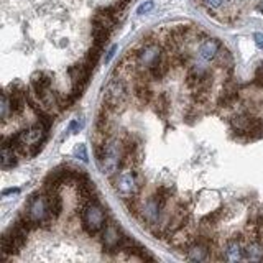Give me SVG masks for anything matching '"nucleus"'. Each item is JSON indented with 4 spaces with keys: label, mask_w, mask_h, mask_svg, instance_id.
<instances>
[{
    "label": "nucleus",
    "mask_w": 263,
    "mask_h": 263,
    "mask_svg": "<svg viewBox=\"0 0 263 263\" xmlns=\"http://www.w3.org/2000/svg\"><path fill=\"white\" fill-rule=\"evenodd\" d=\"M125 158V143L117 137H110L104 140L97 152V163L100 166V171L105 176L117 175L119 168L124 165Z\"/></svg>",
    "instance_id": "nucleus-1"
},
{
    "label": "nucleus",
    "mask_w": 263,
    "mask_h": 263,
    "mask_svg": "<svg viewBox=\"0 0 263 263\" xmlns=\"http://www.w3.org/2000/svg\"><path fill=\"white\" fill-rule=\"evenodd\" d=\"M25 219L30 224V227H38L41 224H49L51 212H49L48 194H36L28 201L25 209Z\"/></svg>",
    "instance_id": "nucleus-2"
},
{
    "label": "nucleus",
    "mask_w": 263,
    "mask_h": 263,
    "mask_svg": "<svg viewBox=\"0 0 263 263\" xmlns=\"http://www.w3.org/2000/svg\"><path fill=\"white\" fill-rule=\"evenodd\" d=\"M166 199L168 198L165 194V189H160V191H156L155 196H150V198L142 204L140 212H142L143 221L147 222L150 227L158 226L160 224L161 212H163V209H165Z\"/></svg>",
    "instance_id": "nucleus-3"
},
{
    "label": "nucleus",
    "mask_w": 263,
    "mask_h": 263,
    "mask_svg": "<svg viewBox=\"0 0 263 263\" xmlns=\"http://www.w3.org/2000/svg\"><path fill=\"white\" fill-rule=\"evenodd\" d=\"M81 221H82L84 231H86L87 234H91V236H94V234L104 231L107 217H105V212L99 204L89 203L87 206H84Z\"/></svg>",
    "instance_id": "nucleus-4"
},
{
    "label": "nucleus",
    "mask_w": 263,
    "mask_h": 263,
    "mask_svg": "<svg viewBox=\"0 0 263 263\" xmlns=\"http://www.w3.org/2000/svg\"><path fill=\"white\" fill-rule=\"evenodd\" d=\"M127 84L122 77H112L105 87V107L109 110H120L127 100Z\"/></svg>",
    "instance_id": "nucleus-5"
},
{
    "label": "nucleus",
    "mask_w": 263,
    "mask_h": 263,
    "mask_svg": "<svg viewBox=\"0 0 263 263\" xmlns=\"http://www.w3.org/2000/svg\"><path fill=\"white\" fill-rule=\"evenodd\" d=\"M163 56H165V53L161 51L160 44L145 43L143 46L135 53V66L142 71H150L161 58H163Z\"/></svg>",
    "instance_id": "nucleus-6"
},
{
    "label": "nucleus",
    "mask_w": 263,
    "mask_h": 263,
    "mask_svg": "<svg viewBox=\"0 0 263 263\" xmlns=\"http://www.w3.org/2000/svg\"><path fill=\"white\" fill-rule=\"evenodd\" d=\"M115 191L119 193L124 199H132L135 198L140 191V184L137 180V175L133 171H124L120 175H117L114 181Z\"/></svg>",
    "instance_id": "nucleus-7"
},
{
    "label": "nucleus",
    "mask_w": 263,
    "mask_h": 263,
    "mask_svg": "<svg viewBox=\"0 0 263 263\" xmlns=\"http://www.w3.org/2000/svg\"><path fill=\"white\" fill-rule=\"evenodd\" d=\"M127 244V239L124 234L120 232V229L110 224V226H105L104 227V232H102V245L105 252H117L120 250L124 245Z\"/></svg>",
    "instance_id": "nucleus-8"
},
{
    "label": "nucleus",
    "mask_w": 263,
    "mask_h": 263,
    "mask_svg": "<svg viewBox=\"0 0 263 263\" xmlns=\"http://www.w3.org/2000/svg\"><path fill=\"white\" fill-rule=\"evenodd\" d=\"M51 84H53V76L49 72H35L31 76V92H35L36 99H40L44 92H48L51 89Z\"/></svg>",
    "instance_id": "nucleus-9"
},
{
    "label": "nucleus",
    "mask_w": 263,
    "mask_h": 263,
    "mask_svg": "<svg viewBox=\"0 0 263 263\" xmlns=\"http://www.w3.org/2000/svg\"><path fill=\"white\" fill-rule=\"evenodd\" d=\"M221 51V43L216 38H206L199 46V58L204 61H212L217 58V54Z\"/></svg>",
    "instance_id": "nucleus-10"
},
{
    "label": "nucleus",
    "mask_w": 263,
    "mask_h": 263,
    "mask_svg": "<svg viewBox=\"0 0 263 263\" xmlns=\"http://www.w3.org/2000/svg\"><path fill=\"white\" fill-rule=\"evenodd\" d=\"M224 259L227 262H240L245 259V250L237 239L229 240L227 242L226 249H224Z\"/></svg>",
    "instance_id": "nucleus-11"
},
{
    "label": "nucleus",
    "mask_w": 263,
    "mask_h": 263,
    "mask_svg": "<svg viewBox=\"0 0 263 263\" xmlns=\"http://www.w3.org/2000/svg\"><path fill=\"white\" fill-rule=\"evenodd\" d=\"M209 259V247L204 242H194L188 247V260L204 262Z\"/></svg>",
    "instance_id": "nucleus-12"
},
{
    "label": "nucleus",
    "mask_w": 263,
    "mask_h": 263,
    "mask_svg": "<svg viewBox=\"0 0 263 263\" xmlns=\"http://www.w3.org/2000/svg\"><path fill=\"white\" fill-rule=\"evenodd\" d=\"M0 165H2L3 170H7V168H12V166L16 165L15 148L12 147V145H8L5 140H3V145H2V153H0Z\"/></svg>",
    "instance_id": "nucleus-13"
},
{
    "label": "nucleus",
    "mask_w": 263,
    "mask_h": 263,
    "mask_svg": "<svg viewBox=\"0 0 263 263\" xmlns=\"http://www.w3.org/2000/svg\"><path fill=\"white\" fill-rule=\"evenodd\" d=\"M48 203H49V212H51L53 219H58L63 212V201H61L59 194L56 193V189H49L48 191Z\"/></svg>",
    "instance_id": "nucleus-14"
},
{
    "label": "nucleus",
    "mask_w": 263,
    "mask_h": 263,
    "mask_svg": "<svg viewBox=\"0 0 263 263\" xmlns=\"http://www.w3.org/2000/svg\"><path fill=\"white\" fill-rule=\"evenodd\" d=\"M245 259L252 262L263 260V245L259 242H252L245 247Z\"/></svg>",
    "instance_id": "nucleus-15"
},
{
    "label": "nucleus",
    "mask_w": 263,
    "mask_h": 263,
    "mask_svg": "<svg viewBox=\"0 0 263 263\" xmlns=\"http://www.w3.org/2000/svg\"><path fill=\"white\" fill-rule=\"evenodd\" d=\"M10 114H12V105H10L8 92H3L2 94V102H0V117H2L3 122H7Z\"/></svg>",
    "instance_id": "nucleus-16"
},
{
    "label": "nucleus",
    "mask_w": 263,
    "mask_h": 263,
    "mask_svg": "<svg viewBox=\"0 0 263 263\" xmlns=\"http://www.w3.org/2000/svg\"><path fill=\"white\" fill-rule=\"evenodd\" d=\"M232 125L237 132H249L250 127H252V122H250L249 117L240 115V117H236V119L232 120Z\"/></svg>",
    "instance_id": "nucleus-17"
},
{
    "label": "nucleus",
    "mask_w": 263,
    "mask_h": 263,
    "mask_svg": "<svg viewBox=\"0 0 263 263\" xmlns=\"http://www.w3.org/2000/svg\"><path fill=\"white\" fill-rule=\"evenodd\" d=\"M135 96L142 100V102H148L150 97H152V91H150V89L145 86V84H142V86H138L135 89Z\"/></svg>",
    "instance_id": "nucleus-18"
},
{
    "label": "nucleus",
    "mask_w": 263,
    "mask_h": 263,
    "mask_svg": "<svg viewBox=\"0 0 263 263\" xmlns=\"http://www.w3.org/2000/svg\"><path fill=\"white\" fill-rule=\"evenodd\" d=\"M153 7H155V3L152 2V0H147L145 3H142L140 7L137 8V13L138 15H143V13H148V12H152L153 10Z\"/></svg>",
    "instance_id": "nucleus-19"
},
{
    "label": "nucleus",
    "mask_w": 263,
    "mask_h": 263,
    "mask_svg": "<svg viewBox=\"0 0 263 263\" xmlns=\"http://www.w3.org/2000/svg\"><path fill=\"white\" fill-rule=\"evenodd\" d=\"M76 155H77V158H81V161H84V163H87V161H89L86 147H84V145H79V147L76 148Z\"/></svg>",
    "instance_id": "nucleus-20"
},
{
    "label": "nucleus",
    "mask_w": 263,
    "mask_h": 263,
    "mask_svg": "<svg viewBox=\"0 0 263 263\" xmlns=\"http://www.w3.org/2000/svg\"><path fill=\"white\" fill-rule=\"evenodd\" d=\"M203 2L211 8H219V7H222L224 0H203Z\"/></svg>",
    "instance_id": "nucleus-21"
},
{
    "label": "nucleus",
    "mask_w": 263,
    "mask_h": 263,
    "mask_svg": "<svg viewBox=\"0 0 263 263\" xmlns=\"http://www.w3.org/2000/svg\"><path fill=\"white\" fill-rule=\"evenodd\" d=\"M254 40H255V43H257V46L263 48V33H255V35H254Z\"/></svg>",
    "instance_id": "nucleus-22"
},
{
    "label": "nucleus",
    "mask_w": 263,
    "mask_h": 263,
    "mask_svg": "<svg viewBox=\"0 0 263 263\" xmlns=\"http://www.w3.org/2000/svg\"><path fill=\"white\" fill-rule=\"evenodd\" d=\"M117 51V46H112L109 51H107V56H105V63H110V59L114 58V54Z\"/></svg>",
    "instance_id": "nucleus-23"
},
{
    "label": "nucleus",
    "mask_w": 263,
    "mask_h": 263,
    "mask_svg": "<svg viewBox=\"0 0 263 263\" xmlns=\"http://www.w3.org/2000/svg\"><path fill=\"white\" fill-rule=\"evenodd\" d=\"M18 191H20L18 188H10V189H5V191H3L2 194H3V196H8V194H16Z\"/></svg>",
    "instance_id": "nucleus-24"
},
{
    "label": "nucleus",
    "mask_w": 263,
    "mask_h": 263,
    "mask_svg": "<svg viewBox=\"0 0 263 263\" xmlns=\"http://www.w3.org/2000/svg\"><path fill=\"white\" fill-rule=\"evenodd\" d=\"M128 2H130V0H119L120 7H124V5H125V3H128Z\"/></svg>",
    "instance_id": "nucleus-25"
},
{
    "label": "nucleus",
    "mask_w": 263,
    "mask_h": 263,
    "mask_svg": "<svg viewBox=\"0 0 263 263\" xmlns=\"http://www.w3.org/2000/svg\"><path fill=\"white\" fill-rule=\"evenodd\" d=\"M259 10H262V12H263V2H262V3L259 5Z\"/></svg>",
    "instance_id": "nucleus-26"
}]
</instances>
